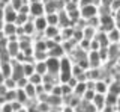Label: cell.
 Returning <instances> with one entry per match:
<instances>
[{
	"label": "cell",
	"mask_w": 120,
	"mask_h": 112,
	"mask_svg": "<svg viewBox=\"0 0 120 112\" xmlns=\"http://www.w3.org/2000/svg\"><path fill=\"white\" fill-rule=\"evenodd\" d=\"M72 65H74V62L68 55L60 58V73H59L60 83H66L72 77Z\"/></svg>",
	"instance_id": "cell-1"
},
{
	"label": "cell",
	"mask_w": 120,
	"mask_h": 112,
	"mask_svg": "<svg viewBox=\"0 0 120 112\" xmlns=\"http://www.w3.org/2000/svg\"><path fill=\"white\" fill-rule=\"evenodd\" d=\"M80 14L84 20H90V18L99 15V6L96 5H87V6H81L80 8Z\"/></svg>",
	"instance_id": "cell-2"
},
{
	"label": "cell",
	"mask_w": 120,
	"mask_h": 112,
	"mask_svg": "<svg viewBox=\"0 0 120 112\" xmlns=\"http://www.w3.org/2000/svg\"><path fill=\"white\" fill-rule=\"evenodd\" d=\"M45 15V3L44 2H30V17H41Z\"/></svg>",
	"instance_id": "cell-3"
},
{
	"label": "cell",
	"mask_w": 120,
	"mask_h": 112,
	"mask_svg": "<svg viewBox=\"0 0 120 112\" xmlns=\"http://www.w3.org/2000/svg\"><path fill=\"white\" fill-rule=\"evenodd\" d=\"M47 68L50 74H54V76H59L60 73V59L59 58H52V56H48L47 61Z\"/></svg>",
	"instance_id": "cell-4"
},
{
	"label": "cell",
	"mask_w": 120,
	"mask_h": 112,
	"mask_svg": "<svg viewBox=\"0 0 120 112\" xmlns=\"http://www.w3.org/2000/svg\"><path fill=\"white\" fill-rule=\"evenodd\" d=\"M17 15H18V12L11 5L5 6V14H3V20H5V23H15Z\"/></svg>",
	"instance_id": "cell-5"
},
{
	"label": "cell",
	"mask_w": 120,
	"mask_h": 112,
	"mask_svg": "<svg viewBox=\"0 0 120 112\" xmlns=\"http://www.w3.org/2000/svg\"><path fill=\"white\" fill-rule=\"evenodd\" d=\"M33 20V24H35V29H36V32H42L48 27V21H47V17L45 15H41V17H35V18H32Z\"/></svg>",
	"instance_id": "cell-6"
},
{
	"label": "cell",
	"mask_w": 120,
	"mask_h": 112,
	"mask_svg": "<svg viewBox=\"0 0 120 112\" xmlns=\"http://www.w3.org/2000/svg\"><path fill=\"white\" fill-rule=\"evenodd\" d=\"M105 95L107 94H98L95 95V99H93V104H95V108L98 109V112H102L105 108H107V102H105Z\"/></svg>",
	"instance_id": "cell-7"
},
{
	"label": "cell",
	"mask_w": 120,
	"mask_h": 112,
	"mask_svg": "<svg viewBox=\"0 0 120 112\" xmlns=\"http://www.w3.org/2000/svg\"><path fill=\"white\" fill-rule=\"evenodd\" d=\"M108 85L110 82H107L105 79H99L95 82V91L98 94H108Z\"/></svg>",
	"instance_id": "cell-8"
},
{
	"label": "cell",
	"mask_w": 120,
	"mask_h": 112,
	"mask_svg": "<svg viewBox=\"0 0 120 112\" xmlns=\"http://www.w3.org/2000/svg\"><path fill=\"white\" fill-rule=\"evenodd\" d=\"M6 48H8V53L11 55V58L14 59L15 56H17V55L21 52V48H20V41H9Z\"/></svg>",
	"instance_id": "cell-9"
},
{
	"label": "cell",
	"mask_w": 120,
	"mask_h": 112,
	"mask_svg": "<svg viewBox=\"0 0 120 112\" xmlns=\"http://www.w3.org/2000/svg\"><path fill=\"white\" fill-rule=\"evenodd\" d=\"M59 33H60V27H59V26L48 24V27L44 30V36H45V39H52L54 36H57Z\"/></svg>",
	"instance_id": "cell-10"
},
{
	"label": "cell",
	"mask_w": 120,
	"mask_h": 112,
	"mask_svg": "<svg viewBox=\"0 0 120 112\" xmlns=\"http://www.w3.org/2000/svg\"><path fill=\"white\" fill-rule=\"evenodd\" d=\"M66 53H65V50H63V47H62V44H57V46H54L52 48H50L48 50V56H52V58H63Z\"/></svg>",
	"instance_id": "cell-11"
},
{
	"label": "cell",
	"mask_w": 120,
	"mask_h": 112,
	"mask_svg": "<svg viewBox=\"0 0 120 112\" xmlns=\"http://www.w3.org/2000/svg\"><path fill=\"white\" fill-rule=\"evenodd\" d=\"M108 35V41H110V44H119L120 43V30L117 27L111 29L110 32H107Z\"/></svg>",
	"instance_id": "cell-12"
},
{
	"label": "cell",
	"mask_w": 120,
	"mask_h": 112,
	"mask_svg": "<svg viewBox=\"0 0 120 112\" xmlns=\"http://www.w3.org/2000/svg\"><path fill=\"white\" fill-rule=\"evenodd\" d=\"M0 74L5 79L12 76V62H3V64H0Z\"/></svg>",
	"instance_id": "cell-13"
},
{
	"label": "cell",
	"mask_w": 120,
	"mask_h": 112,
	"mask_svg": "<svg viewBox=\"0 0 120 112\" xmlns=\"http://www.w3.org/2000/svg\"><path fill=\"white\" fill-rule=\"evenodd\" d=\"M47 102L50 103L51 108H62L63 106V97L62 95H52V94H50V97H48Z\"/></svg>",
	"instance_id": "cell-14"
},
{
	"label": "cell",
	"mask_w": 120,
	"mask_h": 112,
	"mask_svg": "<svg viewBox=\"0 0 120 112\" xmlns=\"http://www.w3.org/2000/svg\"><path fill=\"white\" fill-rule=\"evenodd\" d=\"M21 27H22V33H24V35H29V36H33V35H35V32H36L35 24H33V20H32V18H30L27 23L22 24Z\"/></svg>",
	"instance_id": "cell-15"
},
{
	"label": "cell",
	"mask_w": 120,
	"mask_h": 112,
	"mask_svg": "<svg viewBox=\"0 0 120 112\" xmlns=\"http://www.w3.org/2000/svg\"><path fill=\"white\" fill-rule=\"evenodd\" d=\"M17 29H18V26L15 23H5L3 24V33H5L6 36L15 35V33H17Z\"/></svg>",
	"instance_id": "cell-16"
},
{
	"label": "cell",
	"mask_w": 120,
	"mask_h": 112,
	"mask_svg": "<svg viewBox=\"0 0 120 112\" xmlns=\"http://www.w3.org/2000/svg\"><path fill=\"white\" fill-rule=\"evenodd\" d=\"M35 73L41 74V76L47 74V73H48L47 62H45V61H36V62H35Z\"/></svg>",
	"instance_id": "cell-17"
},
{
	"label": "cell",
	"mask_w": 120,
	"mask_h": 112,
	"mask_svg": "<svg viewBox=\"0 0 120 112\" xmlns=\"http://www.w3.org/2000/svg\"><path fill=\"white\" fill-rule=\"evenodd\" d=\"M86 91H87V83H86V82H78L74 88V94L81 97V99H82V95H84Z\"/></svg>",
	"instance_id": "cell-18"
},
{
	"label": "cell",
	"mask_w": 120,
	"mask_h": 112,
	"mask_svg": "<svg viewBox=\"0 0 120 112\" xmlns=\"http://www.w3.org/2000/svg\"><path fill=\"white\" fill-rule=\"evenodd\" d=\"M60 35H62L63 41L72 39V35H74V26H68V27H62V29H60Z\"/></svg>",
	"instance_id": "cell-19"
},
{
	"label": "cell",
	"mask_w": 120,
	"mask_h": 112,
	"mask_svg": "<svg viewBox=\"0 0 120 112\" xmlns=\"http://www.w3.org/2000/svg\"><path fill=\"white\" fill-rule=\"evenodd\" d=\"M22 71H24V76L29 79L35 73V62H22Z\"/></svg>",
	"instance_id": "cell-20"
},
{
	"label": "cell",
	"mask_w": 120,
	"mask_h": 112,
	"mask_svg": "<svg viewBox=\"0 0 120 112\" xmlns=\"http://www.w3.org/2000/svg\"><path fill=\"white\" fill-rule=\"evenodd\" d=\"M82 32H84V38L86 39H95V36H96V33H98V29L95 27H92V26H86L84 29H82Z\"/></svg>",
	"instance_id": "cell-21"
},
{
	"label": "cell",
	"mask_w": 120,
	"mask_h": 112,
	"mask_svg": "<svg viewBox=\"0 0 120 112\" xmlns=\"http://www.w3.org/2000/svg\"><path fill=\"white\" fill-rule=\"evenodd\" d=\"M77 46H78V44L75 43L74 39H68V41H63V43H62V47H63V50H65V53H66V55H69Z\"/></svg>",
	"instance_id": "cell-22"
},
{
	"label": "cell",
	"mask_w": 120,
	"mask_h": 112,
	"mask_svg": "<svg viewBox=\"0 0 120 112\" xmlns=\"http://www.w3.org/2000/svg\"><path fill=\"white\" fill-rule=\"evenodd\" d=\"M33 48H35V52H48V48H47V41H45V39L33 41Z\"/></svg>",
	"instance_id": "cell-23"
},
{
	"label": "cell",
	"mask_w": 120,
	"mask_h": 112,
	"mask_svg": "<svg viewBox=\"0 0 120 112\" xmlns=\"http://www.w3.org/2000/svg\"><path fill=\"white\" fill-rule=\"evenodd\" d=\"M17 102H20L21 104H24V106H26V103L29 102V97H27V94H26V91L22 88H17Z\"/></svg>",
	"instance_id": "cell-24"
},
{
	"label": "cell",
	"mask_w": 120,
	"mask_h": 112,
	"mask_svg": "<svg viewBox=\"0 0 120 112\" xmlns=\"http://www.w3.org/2000/svg\"><path fill=\"white\" fill-rule=\"evenodd\" d=\"M3 99H5V102L8 103H12L17 100V89H8L5 92V95H3Z\"/></svg>",
	"instance_id": "cell-25"
},
{
	"label": "cell",
	"mask_w": 120,
	"mask_h": 112,
	"mask_svg": "<svg viewBox=\"0 0 120 112\" xmlns=\"http://www.w3.org/2000/svg\"><path fill=\"white\" fill-rule=\"evenodd\" d=\"M48 24L51 26H59V12H51V14H45Z\"/></svg>",
	"instance_id": "cell-26"
},
{
	"label": "cell",
	"mask_w": 120,
	"mask_h": 112,
	"mask_svg": "<svg viewBox=\"0 0 120 112\" xmlns=\"http://www.w3.org/2000/svg\"><path fill=\"white\" fill-rule=\"evenodd\" d=\"M26 91V94H27V97L29 99H36V86L35 85H32L29 82L27 85H26V88H22Z\"/></svg>",
	"instance_id": "cell-27"
},
{
	"label": "cell",
	"mask_w": 120,
	"mask_h": 112,
	"mask_svg": "<svg viewBox=\"0 0 120 112\" xmlns=\"http://www.w3.org/2000/svg\"><path fill=\"white\" fill-rule=\"evenodd\" d=\"M29 82L32 85H41V83H44V76H41V74H38V73H33L32 76L29 77Z\"/></svg>",
	"instance_id": "cell-28"
},
{
	"label": "cell",
	"mask_w": 120,
	"mask_h": 112,
	"mask_svg": "<svg viewBox=\"0 0 120 112\" xmlns=\"http://www.w3.org/2000/svg\"><path fill=\"white\" fill-rule=\"evenodd\" d=\"M51 106L48 102H38L36 104V112H50Z\"/></svg>",
	"instance_id": "cell-29"
},
{
	"label": "cell",
	"mask_w": 120,
	"mask_h": 112,
	"mask_svg": "<svg viewBox=\"0 0 120 112\" xmlns=\"http://www.w3.org/2000/svg\"><path fill=\"white\" fill-rule=\"evenodd\" d=\"M3 85H5L6 89H17V80L12 79V77H6V79H3Z\"/></svg>",
	"instance_id": "cell-30"
},
{
	"label": "cell",
	"mask_w": 120,
	"mask_h": 112,
	"mask_svg": "<svg viewBox=\"0 0 120 112\" xmlns=\"http://www.w3.org/2000/svg\"><path fill=\"white\" fill-rule=\"evenodd\" d=\"M11 61H12V58L8 53V48H0V64H3V62H11Z\"/></svg>",
	"instance_id": "cell-31"
},
{
	"label": "cell",
	"mask_w": 120,
	"mask_h": 112,
	"mask_svg": "<svg viewBox=\"0 0 120 112\" xmlns=\"http://www.w3.org/2000/svg\"><path fill=\"white\" fill-rule=\"evenodd\" d=\"M84 38V32H82V29H77V27H74V35H72V39L75 41V43H80V41Z\"/></svg>",
	"instance_id": "cell-32"
},
{
	"label": "cell",
	"mask_w": 120,
	"mask_h": 112,
	"mask_svg": "<svg viewBox=\"0 0 120 112\" xmlns=\"http://www.w3.org/2000/svg\"><path fill=\"white\" fill-rule=\"evenodd\" d=\"M30 15H24V14H18L17 15V20H15V24L17 26H22L24 23H27V21L30 20Z\"/></svg>",
	"instance_id": "cell-33"
},
{
	"label": "cell",
	"mask_w": 120,
	"mask_h": 112,
	"mask_svg": "<svg viewBox=\"0 0 120 112\" xmlns=\"http://www.w3.org/2000/svg\"><path fill=\"white\" fill-rule=\"evenodd\" d=\"M95 95H96L95 89H87V91L84 92V95H82V100H86V102H93Z\"/></svg>",
	"instance_id": "cell-34"
},
{
	"label": "cell",
	"mask_w": 120,
	"mask_h": 112,
	"mask_svg": "<svg viewBox=\"0 0 120 112\" xmlns=\"http://www.w3.org/2000/svg\"><path fill=\"white\" fill-rule=\"evenodd\" d=\"M71 94H74V89L68 83H62V97H66V95H71Z\"/></svg>",
	"instance_id": "cell-35"
},
{
	"label": "cell",
	"mask_w": 120,
	"mask_h": 112,
	"mask_svg": "<svg viewBox=\"0 0 120 112\" xmlns=\"http://www.w3.org/2000/svg\"><path fill=\"white\" fill-rule=\"evenodd\" d=\"M18 14H24V15H30V3H26V5H22L20 11H18Z\"/></svg>",
	"instance_id": "cell-36"
},
{
	"label": "cell",
	"mask_w": 120,
	"mask_h": 112,
	"mask_svg": "<svg viewBox=\"0 0 120 112\" xmlns=\"http://www.w3.org/2000/svg\"><path fill=\"white\" fill-rule=\"evenodd\" d=\"M52 95H62V83H57L52 86V91H51Z\"/></svg>",
	"instance_id": "cell-37"
},
{
	"label": "cell",
	"mask_w": 120,
	"mask_h": 112,
	"mask_svg": "<svg viewBox=\"0 0 120 112\" xmlns=\"http://www.w3.org/2000/svg\"><path fill=\"white\" fill-rule=\"evenodd\" d=\"M29 83V79L27 77H21V79L17 80V88H26V85Z\"/></svg>",
	"instance_id": "cell-38"
},
{
	"label": "cell",
	"mask_w": 120,
	"mask_h": 112,
	"mask_svg": "<svg viewBox=\"0 0 120 112\" xmlns=\"http://www.w3.org/2000/svg\"><path fill=\"white\" fill-rule=\"evenodd\" d=\"M2 112H14V109H12V104L11 103H8V102H5L2 104Z\"/></svg>",
	"instance_id": "cell-39"
},
{
	"label": "cell",
	"mask_w": 120,
	"mask_h": 112,
	"mask_svg": "<svg viewBox=\"0 0 120 112\" xmlns=\"http://www.w3.org/2000/svg\"><path fill=\"white\" fill-rule=\"evenodd\" d=\"M66 83H68V85H69V86H71V88H72V89H74V88H75V85H77V83H78V79H77V77H74V76H72V77H71V79H69V80H68V82H66Z\"/></svg>",
	"instance_id": "cell-40"
},
{
	"label": "cell",
	"mask_w": 120,
	"mask_h": 112,
	"mask_svg": "<svg viewBox=\"0 0 120 112\" xmlns=\"http://www.w3.org/2000/svg\"><path fill=\"white\" fill-rule=\"evenodd\" d=\"M60 112H75V109H74V108H71V106H68V104H63Z\"/></svg>",
	"instance_id": "cell-41"
},
{
	"label": "cell",
	"mask_w": 120,
	"mask_h": 112,
	"mask_svg": "<svg viewBox=\"0 0 120 112\" xmlns=\"http://www.w3.org/2000/svg\"><path fill=\"white\" fill-rule=\"evenodd\" d=\"M17 112H29V111H27V108L24 106V108H21V109H20V111H17Z\"/></svg>",
	"instance_id": "cell-42"
},
{
	"label": "cell",
	"mask_w": 120,
	"mask_h": 112,
	"mask_svg": "<svg viewBox=\"0 0 120 112\" xmlns=\"http://www.w3.org/2000/svg\"><path fill=\"white\" fill-rule=\"evenodd\" d=\"M3 24H5V21L0 20V30H3Z\"/></svg>",
	"instance_id": "cell-43"
}]
</instances>
